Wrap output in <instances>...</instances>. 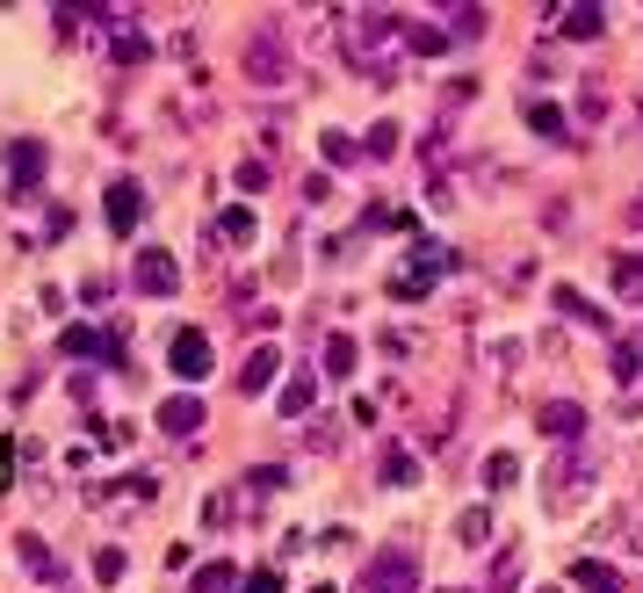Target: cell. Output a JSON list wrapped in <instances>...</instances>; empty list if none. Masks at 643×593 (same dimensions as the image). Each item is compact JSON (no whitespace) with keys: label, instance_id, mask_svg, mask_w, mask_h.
<instances>
[{"label":"cell","instance_id":"6da1fadb","mask_svg":"<svg viewBox=\"0 0 643 593\" xmlns=\"http://www.w3.org/2000/svg\"><path fill=\"white\" fill-rule=\"evenodd\" d=\"M362 593H412V557H376Z\"/></svg>","mask_w":643,"mask_h":593},{"label":"cell","instance_id":"7a4b0ae2","mask_svg":"<svg viewBox=\"0 0 643 593\" xmlns=\"http://www.w3.org/2000/svg\"><path fill=\"white\" fill-rule=\"evenodd\" d=\"M160 427H167V434H195V427H202V398H167V405H160Z\"/></svg>","mask_w":643,"mask_h":593},{"label":"cell","instance_id":"3957f363","mask_svg":"<svg viewBox=\"0 0 643 593\" xmlns=\"http://www.w3.org/2000/svg\"><path fill=\"white\" fill-rule=\"evenodd\" d=\"M174 369H181V377H202V369H210V340H202V333H174Z\"/></svg>","mask_w":643,"mask_h":593},{"label":"cell","instance_id":"277c9868","mask_svg":"<svg viewBox=\"0 0 643 593\" xmlns=\"http://www.w3.org/2000/svg\"><path fill=\"white\" fill-rule=\"evenodd\" d=\"M138 290L167 296L174 290V261H167V254H138Z\"/></svg>","mask_w":643,"mask_h":593},{"label":"cell","instance_id":"5b68a950","mask_svg":"<svg viewBox=\"0 0 643 593\" xmlns=\"http://www.w3.org/2000/svg\"><path fill=\"white\" fill-rule=\"evenodd\" d=\"M138 182H116V189H109V224H116V232H130V224H138Z\"/></svg>","mask_w":643,"mask_h":593},{"label":"cell","instance_id":"8992f818","mask_svg":"<svg viewBox=\"0 0 643 593\" xmlns=\"http://www.w3.org/2000/svg\"><path fill=\"white\" fill-rule=\"evenodd\" d=\"M571 579H578V593H622V579H615V565H600V557H586V565H578Z\"/></svg>","mask_w":643,"mask_h":593},{"label":"cell","instance_id":"52a82bcc","mask_svg":"<svg viewBox=\"0 0 643 593\" xmlns=\"http://www.w3.org/2000/svg\"><path fill=\"white\" fill-rule=\"evenodd\" d=\"M275 369H282V355H275V348H261V355L246 362V391H268V377H275Z\"/></svg>","mask_w":643,"mask_h":593},{"label":"cell","instance_id":"ba28073f","mask_svg":"<svg viewBox=\"0 0 643 593\" xmlns=\"http://www.w3.org/2000/svg\"><path fill=\"white\" fill-rule=\"evenodd\" d=\"M556 29H564V36H593V29H600V7H571Z\"/></svg>","mask_w":643,"mask_h":593},{"label":"cell","instance_id":"9c48e42d","mask_svg":"<svg viewBox=\"0 0 643 593\" xmlns=\"http://www.w3.org/2000/svg\"><path fill=\"white\" fill-rule=\"evenodd\" d=\"M528 123H535L543 138H564V109H550V101H535V109H528Z\"/></svg>","mask_w":643,"mask_h":593},{"label":"cell","instance_id":"30bf717a","mask_svg":"<svg viewBox=\"0 0 643 593\" xmlns=\"http://www.w3.org/2000/svg\"><path fill=\"white\" fill-rule=\"evenodd\" d=\"M195 593H232V565H202L195 572Z\"/></svg>","mask_w":643,"mask_h":593},{"label":"cell","instance_id":"8fae6325","mask_svg":"<svg viewBox=\"0 0 643 593\" xmlns=\"http://www.w3.org/2000/svg\"><path fill=\"white\" fill-rule=\"evenodd\" d=\"M29 174H44V152L22 138V145H15V182H29Z\"/></svg>","mask_w":643,"mask_h":593},{"label":"cell","instance_id":"7c38bea8","mask_svg":"<svg viewBox=\"0 0 643 593\" xmlns=\"http://www.w3.org/2000/svg\"><path fill=\"white\" fill-rule=\"evenodd\" d=\"M326 369L347 377V369H355V340H326Z\"/></svg>","mask_w":643,"mask_h":593},{"label":"cell","instance_id":"4fadbf2b","mask_svg":"<svg viewBox=\"0 0 643 593\" xmlns=\"http://www.w3.org/2000/svg\"><path fill=\"white\" fill-rule=\"evenodd\" d=\"M543 427H550V434H578V405H550Z\"/></svg>","mask_w":643,"mask_h":593},{"label":"cell","instance_id":"5bb4252c","mask_svg":"<svg viewBox=\"0 0 643 593\" xmlns=\"http://www.w3.org/2000/svg\"><path fill=\"white\" fill-rule=\"evenodd\" d=\"M615 283H622V296H643V261H615Z\"/></svg>","mask_w":643,"mask_h":593},{"label":"cell","instance_id":"9a60e30c","mask_svg":"<svg viewBox=\"0 0 643 593\" xmlns=\"http://www.w3.org/2000/svg\"><path fill=\"white\" fill-rule=\"evenodd\" d=\"M304 405H311V377H296V384L282 391V412H304Z\"/></svg>","mask_w":643,"mask_h":593},{"label":"cell","instance_id":"2e32d148","mask_svg":"<svg viewBox=\"0 0 643 593\" xmlns=\"http://www.w3.org/2000/svg\"><path fill=\"white\" fill-rule=\"evenodd\" d=\"M224 239H254V217L246 210H224Z\"/></svg>","mask_w":643,"mask_h":593},{"label":"cell","instance_id":"e0dca14e","mask_svg":"<svg viewBox=\"0 0 643 593\" xmlns=\"http://www.w3.org/2000/svg\"><path fill=\"white\" fill-rule=\"evenodd\" d=\"M484 485H513V456H492L484 463Z\"/></svg>","mask_w":643,"mask_h":593},{"label":"cell","instance_id":"ac0fdd59","mask_svg":"<svg viewBox=\"0 0 643 593\" xmlns=\"http://www.w3.org/2000/svg\"><path fill=\"white\" fill-rule=\"evenodd\" d=\"M239 593H282V572H254V579H246Z\"/></svg>","mask_w":643,"mask_h":593},{"label":"cell","instance_id":"d6986e66","mask_svg":"<svg viewBox=\"0 0 643 593\" xmlns=\"http://www.w3.org/2000/svg\"><path fill=\"white\" fill-rule=\"evenodd\" d=\"M550 593H556V587H550Z\"/></svg>","mask_w":643,"mask_h":593}]
</instances>
